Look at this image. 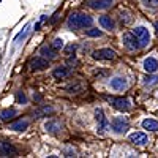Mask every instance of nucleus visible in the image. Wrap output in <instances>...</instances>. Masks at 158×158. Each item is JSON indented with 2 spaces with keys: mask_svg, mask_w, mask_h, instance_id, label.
Returning <instances> with one entry per match:
<instances>
[{
  "mask_svg": "<svg viewBox=\"0 0 158 158\" xmlns=\"http://www.w3.org/2000/svg\"><path fill=\"white\" fill-rule=\"evenodd\" d=\"M92 22H94V18L85 15V13H73L71 16H68L67 25L73 30H79V29H85L90 27Z\"/></svg>",
  "mask_w": 158,
  "mask_h": 158,
  "instance_id": "1",
  "label": "nucleus"
},
{
  "mask_svg": "<svg viewBox=\"0 0 158 158\" xmlns=\"http://www.w3.org/2000/svg\"><path fill=\"white\" fill-rule=\"evenodd\" d=\"M122 41H123V46L127 49H130V51H136V49L141 48V43H139V40H138V36L135 33H128V32L123 33L122 35Z\"/></svg>",
  "mask_w": 158,
  "mask_h": 158,
  "instance_id": "2",
  "label": "nucleus"
},
{
  "mask_svg": "<svg viewBox=\"0 0 158 158\" xmlns=\"http://www.w3.org/2000/svg\"><path fill=\"white\" fill-rule=\"evenodd\" d=\"M128 120L125 117H115L112 118V122H111V128L114 130V133L117 135H123L127 133V130H128Z\"/></svg>",
  "mask_w": 158,
  "mask_h": 158,
  "instance_id": "3",
  "label": "nucleus"
},
{
  "mask_svg": "<svg viewBox=\"0 0 158 158\" xmlns=\"http://www.w3.org/2000/svg\"><path fill=\"white\" fill-rule=\"evenodd\" d=\"M133 33L138 36L139 43H141V48H146V46L149 44V41H150V35H149V30H147L146 27L139 25V27H136V29L133 30Z\"/></svg>",
  "mask_w": 158,
  "mask_h": 158,
  "instance_id": "4",
  "label": "nucleus"
},
{
  "mask_svg": "<svg viewBox=\"0 0 158 158\" xmlns=\"http://www.w3.org/2000/svg\"><path fill=\"white\" fill-rule=\"evenodd\" d=\"M108 101L112 104V106L115 108V109H118V111H130L131 109V104H130V101L128 100H125V98H115V97H108Z\"/></svg>",
  "mask_w": 158,
  "mask_h": 158,
  "instance_id": "5",
  "label": "nucleus"
},
{
  "mask_svg": "<svg viewBox=\"0 0 158 158\" xmlns=\"http://www.w3.org/2000/svg\"><path fill=\"white\" fill-rule=\"evenodd\" d=\"M94 59L97 60H112L115 59V52L112 49H108V48H104V49H97L94 51Z\"/></svg>",
  "mask_w": 158,
  "mask_h": 158,
  "instance_id": "6",
  "label": "nucleus"
},
{
  "mask_svg": "<svg viewBox=\"0 0 158 158\" xmlns=\"http://www.w3.org/2000/svg\"><path fill=\"white\" fill-rule=\"evenodd\" d=\"M0 155H2V156H16L18 150H16V147L13 146L11 142L0 141Z\"/></svg>",
  "mask_w": 158,
  "mask_h": 158,
  "instance_id": "7",
  "label": "nucleus"
},
{
  "mask_svg": "<svg viewBox=\"0 0 158 158\" xmlns=\"http://www.w3.org/2000/svg\"><path fill=\"white\" fill-rule=\"evenodd\" d=\"M95 118L98 122V131H100V133H103V131H106L109 128V122H108V118L104 117V112H103L101 108L95 109Z\"/></svg>",
  "mask_w": 158,
  "mask_h": 158,
  "instance_id": "8",
  "label": "nucleus"
},
{
  "mask_svg": "<svg viewBox=\"0 0 158 158\" xmlns=\"http://www.w3.org/2000/svg\"><path fill=\"white\" fill-rule=\"evenodd\" d=\"M130 141L133 142L135 146H146L147 141H149V138H147V135H146V133H141V131H136V133L130 135Z\"/></svg>",
  "mask_w": 158,
  "mask_h": 158,
  "instance_id": "9",
  "label": "nucleus"
},
{
  "mask_svg": "<svg viewBox=\"0 0 158 158\" xmlns=\"http://www.w3.org/2000/svg\"><path fill=\"white\" fill-rule=\"evenodd\" d=\"M49 65V59H46V57H35L33 60H30V68L32 70H43V68H46Z\"/></svg>",
  "mask_w": 158,
  "mask_h": 158,
  "instance_id": "10",
  "label": "nucleus"
},
{
  "mask_svg": "<svg viewBox=\"0 0 158 158\" xmlns=\"http://www.w3.org/2000/svg\"><path fill=\"white\" fill-rule=\"evenodd\" d=\"M114 0H89V5L95 10H104L112 5Z\"/></svg>",
  "mask_w": 158,
  "mask_h": 158,
  "instance_id": "11",
  "label": "nucleus"
},
{
  "mask_svg": "<svg viewBox=\"0 0 158 158\" xmlns=\"http://www.w3.org/2000/svg\"><path fill=\"white\" fill-rule=\"evenodd\" d=\"M144 70H146L147 73L158 71V60L153 59V57H147L146 60H144Z\"/></svg>",
  "mask_w": 158,
  "mask_h": 158,
  "instance_id": "12",
  "label": "nucleus"
},
{
  "mask_svg": "<svg viewBox=\"0 0 158 158\" xmlns=\"http://www.w3.org/2000/svg\"><path fill=\"white\" fill-rule=\"evenodd\" d=\"M52 112H54V108L52 106H40L38 109L33 111V117L35 118H41V117H48Z\"/></svg>",
  "mask_w": 158,
  "mask_h": 158,
  "instance_id": "13",
  "label": "nucleus"
},
{
  "mask_svg": "<svg viewBox=\"0 0 158 158\" xmlns=\"http://www.w3.org/2000/svg\"><path fill=\"white\" fill-rule=\"evenodd\" d=\"M18 115V111L13 109V108H8V109H2L0 111V120L3 122H10L11 118H15Z\"/></svg>",
  "mask_w": 158,
  "mask_h": 158,
  "instance_id": "14",
  "label": "nucleus"
},
{
  "mask_svg": "<svg viewBox=\"0 0 158 158\" xmlns=\"http://www.w3.org/2000/svg\"><path fill=\"white\" fill-rule=\"evenodd\" d=\"M111 87L114 89V90H125L127 87H128V82H127V79H123V77H114L112 81H111Z\"/></svg>",
  "mask_w": 158,
  "mask_h": 158,
  "instance_id": "15",
  "label": "nucleus"
},
{
  "mask_svg": "<svg viewBox=\"0 0 158 158\" xmlns=\"http://www.w3.org/2000/svg\"><path fill=\"white\" fill-rule=\"evenodd\" d=\"M40 54H41L43 57H46V59H49V60H52V59H56L57 51L52 46H43L41 49H40Z\"/></svg>",
  "mask_w": 158,
  "mask_h": 158,
  "instance_id": "16",
  "label": "nucleus"
},
{
  "mask_svg": "<svg viewBox=\"0 0 158 158\" xmlns=\"http://www.w3.org/2000/svg\"><path fill=\"white\" fill-rule=\"evenodd\" d=\"M44 128H46V131H49V133L56 135V133H59V131H60L62 125H60L59 120H49V122H46Z\"/></svg>",
  "mask_w": 158,
  "mask_h": 158,
  "instance_id": "17",
  "label": "nucleus"
},
{
  "mask_svg": "<svg viewBox=\"0 0 158 158\" xmlns=\"http://www.w3.org/2000/svg\"><path fill=\"white\" fill-rule=\"evenodd\" d=\"M68 74H70V68H67V67H59L52 71V76L56 79H65Z\"/></svg>",
  "mask_w": 158,
  "mask_h": 158,
  "instance_id": "18",
  "label": "nucleus"
},
{
  "mask_svg": "<svg viewBox=\"0 0 158 158\" xmlns=\"http://www.w3.org/2000/svg\"><path fill=\"white\" fill-rule=\"evenodd\" d=\"M142 128L149 131H158V122L153 118H146V120H142Z\"/></svg>",
  "mask_w": 158,
  "mask_h": 158,
  "instance_id": "19",
  "label": "nucleus"
},
{
  "mask_svg": "<svg viewBox=\"0 0 158 158\" xmlns=\"http://www.w3.org/2000/svg\"><path fill=\"white\" fill-rule=\"evenodd\" d=\"M100 24H101V27L106 29V30H112L114 29V21L109 16H101L100 18Z\"/></svg>",
  "mask_w": 158,
  "mask_h": 158,
  "instance_id": "20",
  "label": "nucleus"
},
{
  "mask_svg": "<svg viewBox=\"0 0 158 158\" xmlns=\"http://www.w3.org/2000/svg\"><path fill=\"white\" fill-rule=\"evenodd\" d=\"M27 127H29L27 120H16L11 123V130H15V131H24V130H27Z\"/></svg>",
  "mask_w": 158,
  "mask_h": 158,
  "instance_id": "21",
  "label": "nucleus"
},
{
  "mask_svg": "<svg viewBox=\"0 0 158 158\" xmlns=\"http://www.w3.org/2000/svg\"><path fill=\"white\" fill-rule=\"evenodd\" d=\"M51 46H52V48H54L56 51H60V49L63 48V40H60V38H56V40H54V41H52V43H51Z\"/></svg>",
  "mask_w": 158,
  "mask_h": 158,
  "instance_id": "22",
  "label": "nucleus"
},
{
  "mask_svg": "<svg viewBox=\"0 0 158 158\" xmlns=\"http://www.w3.org/2000/svg\"><path fill=\"white\" fill-rule=\"evenodd\" d=\"M29 30H30V25H25V29H24V30H22V32H21V33H19V35L15 38V41H16V43H19L22 38H25V35L29 33Z\"/></svg>",
  "mask_w": 158,
  "mask_h": 158,
  "instance_id": "23",
  "label": "nucleus"
},
{
  "mask_svg": "<svg viewBox=\"0 0 158 158\" xmlns=\"http://www.w3.org/2000/svg\"><path fill=\"white\" fill-rule=\"evenodd\" d=\"M158 82V76H147L146 79H144V84L146 85H153Z\"/></svg>",
  "mask_w": 158,
  "mask_h": 158,
  "instance_id": "24",
  "label": "nucleus"
},
{
  "mask_svg": "<svg viewBox=\"0 0 158 158\" xmlns=\"http://www.w3.org/2000/svg\"><path fill=\"white\" fill-rule=\"evenodd\" d=\"M103 33H101V30H98V29H89L87 30V36H94V38H98V36H101Z\"/></svg>",
  "mask_w": 158,
  "mask_h": 158,
  "instance_id": "25",
  "label": "nucleus"
},
{
  "mask_svg": "<svg viewBox=\"0 0 158 158\" xmlns=\"http://www.w3.org/2000/svg\"><path fill=\"white\" fill-rule=\"evenodd\" d=\"M141 2L146 5V6H150V8H158V0H141Z\"/></svg>",
  "mask_w": 158,
  "mask_h": 158,
  "instance_id": "26",
  "label": "nucleus"
},
{
  "mask_svg": "<svg viewBox=\"0 0 158 158\" xmlns=\"http://www.w3.org/2000/svg\"><path fill=\"white\" fill-rule=\"evenodd\" d=\"M16 100H18V103H25V101H27V98H25V95H24V92H18V94H16Z\"/></svg>",
  "mask_w": 158,
  "mask_h": 158,
  "instance_id": "27",
  "label": "nucleus"
},
{
  "mask_svg": "<svg viewBox=\"0 0 158 158\" xmlns=\"http://www.w3.org/2000/svg\"><path fill=\"white\" fill-rule=\"evenodd\" d=\"M71 51H74V44H71V46L67 48V52H71Z\"/></svg>",
  "mask_w": 158,
  "mask_h": 158,
  "instance_id": "28",
  "label": "nucleus"
},
{
  "mask_svg": "<svg viewBox=\"0 0 158 158\" xmlns=\"http://www.w3.org/2000/svg\"><path fill=\"white\" fill-rule=\"evenodd\" d=\"M33 100H36V101H40V100H41V95H33Z\"/></svg>",
  "mask_w": 158,
  "mask_h": 158,
  "instance_id": "29",
  "label": "nucleus"
},
{
  "mask_svg": "<svg viewBox=\"0 0 158 158\" xmlns=\"http://www.w3.org/2000/svg\"><path fill=\"white\" fill-rule=\"evenodd\" d=\"M155 27H156V33H158V24H155Z\"/></svg>",
  "mask_w": 158,
  "mask_h": 158,
  "instance_id": "30",
  "label": "nucleus"
}]
</instances>
